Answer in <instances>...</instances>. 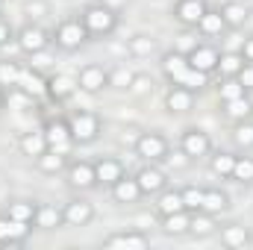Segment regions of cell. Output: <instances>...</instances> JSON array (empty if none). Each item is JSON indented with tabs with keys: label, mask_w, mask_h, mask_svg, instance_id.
<instances>
[{
	"label": "cell",
	"mask_w": 253,
	"mask_h": 250,
	"mask_svg": "<svg viewBox=\"0 0 253 250\" xmlns=\"http://www.w3.org/2000/svg\"><path fill=\"white\" fill-rule=\"evenodd\" d=\"M80 21L85 24V30H88L91 39H106V36H112V33L118 30V24H121L118 12H115L109 3H88V6L80 12Z\"/></svg>",
	"instance_id": "obj_1"
},
{
	"label": "cell",
	"mask_w": 253,
	"mask_h": 250,
	"mask_svg": "<svg viewBox=\"0 0 253 250\" xmlns=\"http://www.w3.org/2000/svg\"><path fill=\"white\" fill-rule=\"evenodd\" d=\"M50 39H53V44H56L59 50L74 53V50H80L91 36H88L85 24H83L80 18H62V21L56 24V30L50 33Z\"/></svg>",
	"instance_id": "obj_2"
},
{
	"label": "cell",
	"mask_w": 253,
	"mask_h": 250,
	"mask_svg": "<svg viewBox=\"0 0 253 250\" xmlns=\"http://www.w3.org/2000/svg\"><path fill=\"white\" fill-rule=\"evenodd\" d=\"M68 124H71V135L77 141V147H85V144H94L100 138V129L103 121L97 112H88V109H80V112H71L68 115Z\"/></svg>",
	"instance_id": "obj_3"
},
{
	"label": "cell",
	"mask_w": 253,
	"mask_h": 250,
	"mask_svg": "<svg viewBox=\"0 0 253 250\" xmlns=\"http://www.w3.org/2000/svg\"><path fill=\"white\" fill-rule=\"evenodd\" d=\"M42 129H44V135H47V150H56V153H62V156H71V153H74L77 141H74V135H71L68 118H50V121H44Z\"/></svg>",
	"instance_id": "obj_4"
},
{
	"label": "cell",
	"mask_w": 253,
	"mask_h": 250,
	"mask_svg": "<svg viewBox=\"0 0 253 250\" xmlns=\"http://www.w3.org/2000/svg\"><path fill=\"white\" fill-rule=\"evenodd\" d=\"M171 153V144L162 132H141L135 138V156L141 162H165Z\"/></svg>",
	"instance_id": "obj_5"
},
{
	"label": "cell",
	"mask_w": 253,
	"mask_h": 250,
	"mask_svg": "<svg viewBox=\"0 0 253 250\" xmlns=\"http://www.w3.org/2000/svg\"><path fill=\"white\" fill-rule=\"evenodd\" d=\"M50 33L44 30V27H39V24H24L18 33H15V44H18V50L21 53H27V56H33V53H42V50H47L50 47Z\"/></svg>",
	"instance_id": "obj_6"
},
{
	"label": "cell",
	"mask_w": 253,
	"mask_h": 250,
	"mask_svg": "<svg viewBox=\"0 0 253 250\" xmlns=\"http://www.w3.org/2000/svg\"><path fill=\"white\" fill-rule=\"evenodd\" d=\"M180 153H183L189 162L209 159V153H212V138H209V132H203V129H197V126H189V129L180 135Z\"/></svg>",
	"instance_id": "obj_7"
},
{
	"label": "cell",
	"mask_w": 253,
	"mask_h": 250,
	"mask_svg": "<svg viewBox=\"0 0 253 250\" xmlns=\"http://www.w3.org/2000/svg\"><path fill=\"white\" fill-rule=\"evenodd\" d=\"M65 177H68V186L74 188V191H91V188H97L94 162H88V159H71L68 168H65Z\"/></svg>",
	"instance_id": "obj_8"
},
{
	"label": "cell",
	"mask_w": 253,
	"mask_h": 250,
	"mask_svg": "<svg viewBox=\"0 0 253 250\" xmlns=\"http://www.w3.org/2000/svg\"><path fill=\"white\" fill-rule=\"evenodd\" d=\"M135 180L144 197H156L162 188H168V174L159 168V162H144L138 171H135Z\"/></svg>",
	"instance_id": "obj_9"
},
{
	"label": "cell",
	"mask_w": 253,
	"mask_h": 250,
	"mask_svg": "<svg viewBox=\"0 0 253 250\" xmlns=\"http://www.w3.org/2000/svg\"><path fill=\"white\" fill-rule=\"evenodd\" d=\"M77 85L85 94H100V91L109 88V71L103 65H94V62L83 65L80 74H77Z\"/></svg>",
	"instance_id": "obj_10"
},
{
	"label": "cell",
	"mask_w": 253,
	"mask_h": 250,
	"mask_svg": "<svg viewBox=\"0 0 253 250\" xmlns=\"http://www.w3.org/2000/svg\"><path fill=\"white\" fill-rule=\"evenodd\" d=\"M62 215H65V227H88L94 221V203H88L85 197H74L62 206Z\"/></svg>",
	"instance_id": "obj_11"
},
{
	"label": "cell",
	"mask_w": 253,
	"mask_h": 250,
	"mask_svg": "<svg viewBox=\"0 0 253 250\" xmlns=\"http://www.w3.org/2000/svg\"><path fill=\"white\" fill-rule=\"evenodd\" d=\"M186 56H189V65H191V68H197V71H203V74H209V77H212V74L218 71L221 50H218L215 44H206V42H203V44H194Z\"/></svg>",
	"instance_id": "obj_12"
},
{
	"label": "cell",
	"mask_w": 253,
	"mask_h": 250,
	"mask_svg": "<svg viewBox=\"0 0 253 250\" xmlns=\"http://www.w3.org/2000/svg\"><path fill=\"white\" fill-rule=\"evenodd\" d=\"M77 91H80L77 77H71V74H50L47 77V97L53 103H68Z\"/></svg>",
	"instance_id": "obj_13"
},
{
	"label": "cell",
	"mask_w": 253,
	"mask_h": 250,
	"mask_svg": "<svg viewBox=\"0 0 253 250\" xmlns=\"http://www.w3.org/2000/svg\"><path fill=\"white\" fill-rule=\"evenodd\" d=\"M94 174H97V186L112 188L126 174V168L124 162L115 159V156H100V159H94Z\"/></svg>",
	"instance_id": "obj_14"
},
{
	"label": "cell",
	"mask_w": 253,
	"mask_h": 250,
	"mask_svg": "<svg viewBox=\"0 0 253 250\" xmlns=\"http://www.w3.org/2000/svg\"><path fill=\"white\" fill-rule=\"evenodd\" d=\"M218 233H221V245L227 250L253 248V233H251V227H245V224H224V227H218Z\"/></svg>",
	"instance_id": "obj_15"
},
{
	"label": "cell",
	"mask_w": 253,
	"mask_h": 250,
	"mask_svg": "<svg viewBox=\"0 0 253 250\" xmlns=\"http://www.w3.org/2000/svg\"><path fill=\"white\" fill-rule=\"evenodd\" d=\"M109 197L118 203V206H135L144 194H141V188H138V180H135V174H124L115 186L109 188Z\"/></svg>",
	"instance_id": "obj_16"
},
{
	"label": "cell",
	"mask_w": 253,
	"mask_h": 250,
	"mask_svg": "<svg viewBox=\"0 0 253 250\" xmlns=\"http://www.w3.org/2000/svg\"><path fill=\"white\" fill-rule=\"evenodd\" d=\"M194 100H197V91H191L186 85H171L165 91V109L171 115H186L194 109Z\"/></svg>",
	"instance_id": "obj_17"
},
{
	"label": "cell",
	"mask_w": 253,
	"mask_h": 250,
	"mask_svg": "<svg viewBox=\"0 0 253 250\" xmlns=\"http://www.w3.org/2000/svg\"><path fill=\"white\" fill-rule=\"evenodd\" d=\"M33 227H36V230H44V233L62 230V227H65L62 206H56V203H39V206H36V218H33Z\"/></svg>",
	"instance_id": "obj_18"
},
{
	"label": "cell",
	"mask_w": 253,
	"mask_h": 250,
	"mask_svg": "<svg viewBox=\"0 0 253 250\" xmlns=\"http://www.w3.org/2000/svg\"><path fill=\"white\" fill-rule=\"evenodd\" d=\"M150 245V239L138 230H124V233H112L103 239V248L106 250H144Z\"/></svg>",
	"instance_id": "obj_19"
},
{
	"label": "cell",
	"mask_w": 253,
	"mask_h": 250,
	"mask_svg": "<svg viewBox=\"0 0 253 250\" xmlns=\"http://www.w3.org/2000/svg\"><path fill=\"white\" fill-rule=\"evenodd\" d=\"M206 9H209L206 0H177L174 9H171V15H174V21L183 24V27H197V21L203 18Z\"/></svg>",
	"instance_id": "obj_20"
},
{
	"label": "cell",
	"mask_w": 253,
	"mask_h": 250,
	"mask_svg": "<svg viewBox=\"0 0 253 250\" xmlns=\"http://www.w3.org/2000/svg\"><path fill=\"white\" fill-rule=\"evenodd\" d=\"M18 150H21V156H27V159L36 162V159L47 150V135H44V129L36 126V129L21 132V138H18Z\"/></svg>",
	"instance_id": "obj_21"
},
{
	"label": "cell",
	"mask_w": 253,
	"mask_h": 250,
	"mask_svg": "<svg viewBox=\"0 0 253 250\" xmlns=\"http://www.w3.org/2000/svg\"><path fill=\"white\" fill-rule=\"evenodd\" d=\"M30 230H33V224L15 221L9 215H0V245H24Z\"/></svg>",
	"instance_id": "obj_22"
},
{
	"label": "cell",
	"mask_w": 253,
	"mask_h": 250,
	"mask_svg": "<svg viewBox=\"0 0 253 250\" xmlns=\"http://www.w3.org/2000/svg\"><path fill=\"white\" fill-rule=\"evenodd\" d=\"M203 39H221L230 27H227V21H224V15L218 12V9H206L203 12V18L197 21V27H194Z\"/></svg>",
	"instance_id": "obj_23"
},
{
	"label": "cell",
	"mask_w": 253,
	"mask_h": 250,
	"mask_svg": "<svg viewBox=\"0 0 253 250\" xmlns=\"http://www.w3.org/2000/svg\"><path fill=\"white\" fill-rule=\"evenodd\" d=\"M189 68H191L189 56H186V53H180V50H171V53H165V56H162V74H165V80H168L171 85H177Z\"/></svg>",
	"instance_id": "obj_24"
},
{
	"label": "cell",
	"mask_w": 253,
	"mask_h": 250,
	"mask_svg": "<svg viewBox=\"0 0 253 250\" xmlns=\"http://www.w3.org/2000/svg\"><path fill=\"white\" fill-rule=\"evenodd\" d=\"M15 88H21V91H27L33 100L36 97H42V94H47V77H42L33 65L27 68L24 65V71H21V80H18V85Z\"/></svg>",
	"instance_id": "obj_25"
},
{
	"label": "cell",
	"mask_w": 253,
	"mask_h": 250,
	"mask_svg": "<svg viewBox=\"0 0 253 250\" xmlns=\"http://www.w3.org/2000/svg\"><path fill=\"white\" fill-rule=\"evenodd\" d=\"M191 230V212L183 209V212H171V215H162V233L171 236V239H183L189 236Z\"/></svg>",
	"instance_id": "obj_26"
},
{
	"label": "cell",
	"mask_w": 253,
	"mask_h": 250,
	"mask_svg": "<svg viewBox=\"0 0 253 250\" xmlns=\"http://www.w3.org/2000/svg\"><path fill=\"white\" fill-rule=\"evenodd\" d=\"M200 209L218 218V215H224L230 209V194L224 188H203V206Z\"/></svg>",
	"instance_id": "obj_27"
},
{
	"label": "cell",
	"mask_w": 253,
	"mask_h": 250,
	"mask_svg": "<svg viewBox=\"0 0 253 250\" xmlns=\"http://www.w3.org/2000/svg\"><path fill=\"white\" fill-rule=\"evenodd\" d=\"M186 206H183V194H180V188H162L159 194H156V212H159V218L162 215H171V212H183Z\"/></svg>",
	"instance_id": "obj_28"
},
{
	"label": "cell",
	"mask_w": 253,
	"mask_h": 250,
	"mask_svg": "<svg viewBox=\"0 0 253 250\" xmlns=\"http://www.w3.org/2000/svg\"><path fill=\"white\" fill-rule=\"evenodd\" d=\"M212 233H218V221H215V215H209V212H203V209L191 212L189 236H194V239H209Z\"/></svg>",
	"instance_id": "obj_29"
},
{
	"label": "cell",
	"mask_w": 253,
	"mask_h": 250,
	"mask_svg": "<svg viewBox=\"0 0 253 250\" xmlns=\"http://www.w3.org/2000/svg\"><path fill=\"white\" fill-rule=\"evenodd\" d=\"M221 15H224V21H227V27L230 30H239V27H245V21H248V6L242 3V0H227V3H221V9H218Z\"/></svg>",
	"instance_id": "obj_30"
},
{
	"label": "cell",
	"mask_w": 253,
	"mask_h": 250,
	"mask_svg": "<svg viewBox=\"0 0 253 250\" xmlns=\"http://www.w3.org/2000/svg\"><path fill=\"white\" fill-rule=\"evenodd\" d=\"M233 165H236V153H230V150L209 153V171H212L218 180H230V177H233Z\"/></svg>",
	"instance_id": "obj_31"
},
{
	"label": "cell",
	"mask_w": 253,
	"mask_h": 250,
	"mask_svg": "<svg viewBox=\"0 0 253 250\" xmlns=\"http://www.w3.org/2000/svg\"><path fill=\"white\" fill-rule=\"evenodd\" d=\"M224 118H230L233 124H236V121H248V118H253V97L245 94V97L227 100V103H224Z\"/></svg>",
	"instance_id": "obj_32"
},
{
	"label": "cell",
	"mask_w": 253,
	"mask_h": 250,
	"mask_svg": "<svg viewBox=\"0 0 253 250\" xmlns=\"http://www.w3.org/2000/svg\"><path fill=\"white\" fill-rule=\"evenodd\" d=\"M68 162H71V159L62 156V153H56V150H44V153L36 159V168H39L42 174H50V177H53V174H62L65 168H68Z\"/></svg>",
	"instance_id": "obj_33"
},
{
	"label": "cell",
	"mask_w": 253,
	"mask_h": 250,
	"mask_svg": "<svg viewBox=\"0 0 253 250\" xmlns=\"http://www.w3.org/2000/svg\"><path fill=\"white\" fill-rule=\"evenodd\" d=\"M230 180L239 183V186H253V156H248V150L236 153V165H233V177Z\"/></svg>",
	"instance_id": "obj_34"
},
{
	"label": "cell",
	"mask_w": 253,
	"mask_h": 250,
	"mask_svg": "<svg viewBox=\"0 0 253 250\" xmlns=\"http://www.w3.org/2000/svg\"><path fill=\"white\" fill-rule=\"evenodd\" d=\"M242 65H245L242 50H221V59H218V71H215V74H221V77H236V74L242 71Z\"/></svg>",
	"instance_id": "obj_35"
},
{
	"label": "cell",
	"mask_w": 253,
	"mask_h": 250,
	"mask_svg": "<svg viewBox=\"0 0 253 250\" xmlns=\"http://www.w3.org/2000/svg\"><path fill=\"white\" fill-rule=\"evenodd\" d=\"M245 94H251V91L239 83V77H221V83H218V100L221 103L236 100V97H245Z\"/></svg>",
	"instance_id": "obj_36"
},
{
	"label": "cell",
	"mask_w": 253,
	"mask_h": 250,
	"mask_svg": "<svg viewBox=\"0 0 253 250\" xmlns=\"http://www.w3.org/2000/svg\"><path fill=\"white\" fill-rule=\"evenodd\" d=\"M36 200H9V206H6V215L9 218H15V221H27V224H33V218H36Z\"/></svg>",
	"instance_id": "obj_37"
},
{
	"label": "cell",
	"mask_w": 253,
	"mask_h": 250,
	"mask_svg": "<svg viewBox=\"0 0 253 250\" xmlns=\"http://www.w3.org/2000/svg\"><path fill=\"white\" fill-rule=\"evenodd\" d=\"M21 71H24V65L15 62V59H0V88H15L18 85V80H21Z\"/></svg>",
	"instance_id": "obj_38"
},
{
	"label": "cell",
	"mask_w": 253,
	"mask_h": 250,
	"mask_svg": "<svg viewBox=\"0 0 253 250\" xmlns=\"http://www.w3.org/2000/svg\"><path fill=\"white\" fill-rule=\"evenodd\" d=\"M233 144L239 150H253V118L233 124Z\"/></svg>",
	"instance_id": "obj_39"
},
{
	"label": "cell",
	"mask_w": 253,
	"mask_h": 250,
	"mask_svg": "<svg viewBox=\"0 0 253 250\" xmlns=\"http://www.w3.org/2000/svg\"><path fill=\"white\" fill-rule=\"evenodd\" d=\"M177 85H186V88H191V91H197V94H200V91L209 85V74H203V71H197V68H189Z\"/></svg>",
	"instance_id": "obj_40"
},
{
	"label": "cell",
	"mask_w": 253,
	"mask_h": 250,
	"mask_svg": "<svg viewBox=\"0 0 253 250\" xmlns=\"http://www.w3.org/2000/svg\"><path fill=\"white\" fill-rule=\"evenodd\" d=\"M180 194H183V206H186L189 212H197V209L203 206V188L200 186H183Z\"/></svg>",
	"instance_id": "obj_41"
},
{
	"label": "cell",
	"mask_w": 253,
	"mask_h": 250,
	"mask_svg": "<svg viewBox=\"0 0 253 250\" xmlns=\"http://www.w3.org/2000/svg\"><path fill=\"white\" fill-rule=\"evenodd\" d=\"M156 50V42L150 36H132L129 39V53L132 56H150Z\"/></svg>",
	"instance_id": "obj_42"
},
{
	"label": "cell",
	"mask_w": 253,
	"mask_h": 250,
	"mask_svg": "<svg viewBox=\"0 0 253 250\" xmlns=\"http://www.w3.org/2000/svg\"><path fill=\"white\" fill-rule=\"evenodd\" d=\"M132 71H126V68H118V71H109V88H121V91H129V85H132Z\"/></svg>",
	"instance_id": "obj_43"
},
{
	"label": "cell",
	"mask_w": 253,
	"mask_h": 250,
	"mask_svg": "<svg viewBox=\"0 0 253 250\" xmlns=\"http://www.w3.org/2000/svg\"><path fill=\"white\" fill-rule=\"evenodd\" d=\"M147 88H153V80H150V77H144V74H135V77H132L129 91H132V94H144Z\"/></svg>",
	"instance_id": "obj_44"
},
{
	"label": "cell",
	"mask_w": 253,
	"mask_h": 250,
	"mask_svg": "<svg viewBox=\"0 0 253 250\" xmlns=\"http://www.w3.org/2000/svg\"><path fill=\"white\" fill-rule=\"evenodd\" d=\"M9 42H15V30H12V24L0 15V47H6Z\"/></svg>",
	"instance_id": "obj_45"
},
{
	"label": "cell",
	"mask_w": 253,
	"mask_h": 250,
	"mask_svg": "<svg viewBox=\"0 0 253 250\" xmlns=\"http://www.w3.org/2000/svg\"><path fill=\"white\" fill-rule=\"evenodd\" d=\"M236 77H239V83H242L248 91H253V62H245V65H242V71H239Z\"/></svg>",
	"instance_id": "obj_46"
},
{
	"label": "cell",
	"mask_w": 253,
	"mask_h": 250,
	"mask_svg": "<svg viewBox=\"0 0 253 250\" xmlns=\"http://www.w3.org/2000/svg\"><path fill=\"white\" fill-rule=\"evenodd\" d=\"M242 56H245V62H253V36H248V39H242Z\"/></svg>",
	"instance_id": "obj_47"
},
{
	"label": "cell",
	"mask_w": 253,
	"mask_h": 250,
	"mask_svg": "<svg viewBox=\"0 0 253 250\" xmlns=\"http://www.w3.org/2000/svg\"><path fill=\"white\" fill-rule=\"evenodd\" d=\"M3 106H6V88H0V112H3Z\"/></svg>",
	"instance_id": "obj_48"
}]
</instances>
